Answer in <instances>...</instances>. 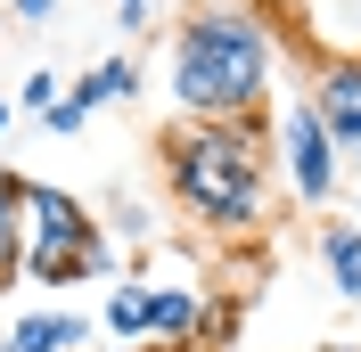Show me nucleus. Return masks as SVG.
I'll return each mask as SVG.
<instances>
[{"mask_svg":"<svg viewBox=\"0 0 361 352\" xmlns=\"http://www.w3.org/2000/svg\"><path fill=\"white\" fill-rule=\"evenodd\" d=\"M173 99L189 123H263L271 25L247 0H197L173 33Z\"/></svg>","mask_w":361,"mask_h":352,"instance_id":"1","label":"nucleus"},{"mask_svg":"<svg viewBox=\"0 0 361 352\" xmlns=\"http://www.w3.org/2000/svg\"><path fill=\"white\" fill-rule=\"evenodd\" d=\"M164 180H173L180 213H197L214 238H255L271 221L263 123H180V132H164Z\"/></svg>","mask_w":361,"mask_h":352,"instance_id":"2","label":"nucleus"},{"mask_svg":"<svg viewBox=\"0 0 361 352\" xmlns=\"http://www.w3.org/2000/svg\"><path fill=\"white\" fill-rule=\"evenodd\" d=\"M25 270L42 287H82V279H115V246L99 230L82 197L49 189V180H25Z\"/></svg>","mask_w":361,"mask_h":352,"instance_id":"3","label":"nucleus"},{"mask_svg":"<svg viewBox=\"0 0 361 352\" xmlns=\"http://www.w3.org/2000/svg\"><path fill=\"white\" fill-rule=\"evenodd\" d=\"M271 148H279V172H288L295 205H329V197H337V164H345V156L329 148L312 99H295V107L279 115V139H271Z\"/></svg>","mask_w":361,"mask_h":352,"instance_id":"4","label":"nucleus"},{"mask_svg":"<svg viewBox=\"0 0 361 352\" xmlns=\"http://www.w3.org/2000/svg\"><path fill=\"white\" fill-rule=\"evenodd\" d=\"M304 99H312L329 148H337V156H361V58H320L312 82H304Z\"/></svg>","mask_w":361,"mask_h":352,"instance_id":"5","label":"nucleus"},{"mask_svg":"<svg viewBox=\"0 0 361 352\" xmlns=\"http://www.w3.org/2000/svg\"><path fill=\"white\" fill-rule=\"evenodd\" d=\"M197 311H205V295H189V287H148V336H157L164 352H189L197 344Z\"/></svg>","mask_w":361,"mask_h":352,"instance_id":"6","label":"nucleus"},{"mask_svg":"<svg viewBox=\"0 0 361 352\" xmlns=\"http://www.w3.org/2000/svg\"><path fill=\"white\" fill-rule=\"evenodd\" d=\"M74 344H90V320H74V311H33L0 336V352H74Z\"/></svg>","mask_w":361,"mask_h":352,"instance_id":"7","label":"nucleus"},{"mask_svg":"<svg viewBox=\"0 0 361 352\" xmlns=\"http://www.w3.org/2000/svg\"><path fill=\"white\" fill-rule=\"evenodd\" d=\"M25 279V180L0 172V295Z\"/></svg>","mask_w":361,"mask_h":352,"instance_id":"8","label":"nucleus"},{"mask_svg":"<svg viewBox=\"0 0 361 352\" xmlns=\"http://www.w3.org/2000/svg\"><path fill=\"white\" fill-rule=\"evenodd\" d=\"M320 263H329V287L345 303H361V221H329L320 230Z\"/></svg>","mask_w":361,"mask_h":352,"instance_id":"9","label":"nucleus"},{"mask_svg":"<svg viewBox=\"0 0 361 352\" xmlns=\"http://www.w3.org/2000/svg\"><path fill=\"white\" fill-rule=\"evenodd\" d=\"M132 82H140V74H132V58H99V66H90L82 82L66 90V99H74L82 115H99V107H115V99H132Z\"/></svg>","mask_w":361,"mask_h":352,"instance_id":"10","label":"nucleus"},{"mask_svg":"<svg viewBox=\"0 0 361 352\" xmlns=\"http://www.w3.org/2000/svg\"><path fill=\"white\" fill-rule=\"evenodd\" d=\"M107 328L123 336V344L148 336V287H115V295H107Z\"/></svg>","mask_w":361,"mask_h":352,"instance_id":"11","label":"nucleus"},{"mask_svg":"<svg viewBox=\"0 0 361 352\" xmlns=\"http://www.w3.org/2000/svg\"><path fill=\"white\" fill-rule=\"evenodd\" d=\"M222 336H238V295H205V311H197V344H189V352H222Z\"/></svg>","mask_w":361,"mask_h":352,"instance_id":"12","label":"nucleus"},{"mask_svg":"<svg viewBox=\"0 0 361 352\" xmlns=\"http://www.w3.org/2000/svg\"><path fill=\"white\" fill-rule=\"evenodd\" d=\"M58 99H66V90H58V74H49V66H33V74L17 82V107H25V115H49Z\"/></svg>","mask_w":361,"mask_h":352,"instance_id":"13","label":"nucleus"},{"mask_svg":"<svg viewBox=\"0 0 361 352\" xmlns=\"http://www.w3.org/2000/svg\"><path fill=\"white\" fill-rule=\"evenodd\" d=\"M247 8H255V17H279V25H288V42H295V17H304L312 0H247Z\"/></svg>","mask_w":361,"mask_h":352,"instance_id":"14","label":"nucleus"},{"mask_svg":"<svg viewBox=\"0 0 361 352\" xmlns=\"http://www.w3.org/2000/svg\"><path fill=\"white\" fill-rule=\"evenodd\" d=\"M115 25H123V33H148L157 8H148V0H115Z\"/></svg>","mask_w":361,"mask_h":352,"instance_id":"15","label":"nucleus"},{"mask_svg":"<svg viewBox=\"0 0 361 352\" xmlns=\"http://www.w3.org/2000/svg\"><path fill=\"white\" fill-rule=\"evenodd\" d=\"M42 123H49V132H82L90 115H82V107H74V99H58V107H49V115H42Z\"/></svg>","mask_w":361,"mask_h":352,"instance_id":"16","label":"nucleus"},{"mask_svg":"<svg viewBox=\"0 0 361 352\" xmlns=\"http://www.w3.org/2000/svg\"><path fill=\"white\" fill-rule=\"evenodd\" d=\"M115 230H123V238H148L157 221H148V205H123V213H115Z\"/></svg>","mask_w":361,"mask_h":352,"instance_id":"17","label":"nucleus"},{"mask_svg":"<svg viewBox=\"0 0 361 352\" xmlns=\"http://www.w3.org/2000/svg\"><path fill=\"white\" fill-rule=\"evenodd\" d=\"M49 8L58 0H8V17H25V25H49Z\"/></svg>","mask_w":361,"mask_h":352,"instance_id":"18","label":"nucleus"},{"mask_svg":"<svg viewBox=\"0 0 361 352\" xmlns=\"http://www.w3.org/2000/svg\"><path fill=\"white\" fill-rule=\"evenodd\" d=\"M0 132H8V99H0Z\"/></svg>","mask_w":361,"mask_h":352,"instance_id":"19","label":"nucleus"},{"mask_svg":"<svg viewBox=\"0 0 361 352\" xmlns=\"http://www.w3.org/2000/svg\"><path fill=\"white\" fill-rule=\"evenodd\" d=\"M312 352H345V344H312Z\"/></svg>","mask_w":361,"mask_h":352,"instance_id":"20","label":"nucleus"},{"mask_svg":"<svg viewBox=\"0 0 361 352\" xmlns=\"http://www.w3.org/2000/svg\"><path fill=\"white\" fill-rule=\"evenodd\" d=\"M132 352H164V344H132Z\"/></svg>","mask_w":361,"mask_h":352,"instance_id":"21","label":"nucleus"},{"mask_svg":"<svg viewBox=\"0 0 361 352\" xmlns=\"http://www.w3.org/2000/svg\"><path fill=\"white\" fill-rule=\"evenodd\" d=\"M0 33H8V8H0Z\"/></svg>","mask_w":361,"mask_h":352,"instance_id":"22","label":"nucleus"},{"mask_svg":"<svg viewBox=\"0 0 361 352\" xmlns=\"http://www.w3.org/2000/svg\"><path fill=\"white\" fill-rule=\"evenodd\" d=\"M353 221H361V213H353Z\"/></svg>","mask_w":361,"mask_h":352,"instance_id":"23","label":"nucleus"}]
</instances>
